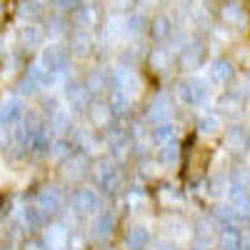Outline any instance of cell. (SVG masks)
<instances>
[{
    "label": "cell",
    "instance_id": "12",
    "mask_svg": "<svg viewBox=\"0 0 250 250\" xmlns=\"http://www.w3.org/2000/svg\"><path fill=\"white\" fill-rule=\"evenodd\" d=\"M113 228H115V213L113 210H103L93 220V235L98 240H105V238L113 235Z\"/></svg>",
    "mask_w": 250,
    "mask_h": 250
},
{
    "label": "cell",
    "instance_id": "2",
    "mask_svg": "<svg viewBox=\"0 0 250 250\" xmlns=\"http://www.w3.org/2000/svg\"><path fill=\"white\" fill-rule=\"evenodd\" d=\"M110 83H113V88L123 95H128L130 100L143 90V83L138 78V73L130 68V65H118L113 73H110Z\"/></svg>",
    "mask_w": 250,
    "mask_h": 250
},
{
    "label": "cell",
    "instance_id": "28",
    "mask_svg": "<svg viewBox=\"0 0 250 250\" xmlns=\"http://www.w3.org/2000/svg\"><path fill=\"white\" fill-rule=\"evenodd\" d=\"M125 35H140L145 28H148V18H145V13H130L125 15Z\"/></svg>",
    "mask_w": 250,
    "mask_h": 250
},
{
    "label": "cell",
    "instance_id": "48",
    "mask_svg": "<svg viewBox=\"0 0 250 250\" xmlns=\"http://www.w3.org/2000/svg\"><path fill=\"white\" fill-rule=\"evenodd\" d=\"M43 248H45L43 243H28V248H25V250H43Z\"/></svg>",
    "mask_w": 250,
    "mask_h": 250
},
{
    "label": "cell",
    "instance_id": "18",
    "mask_svg": "<svg viewBox=\"0 0 250 250\" xmlns=\"http://www.w3.org/2000/svg\"><path fill=\"white\" fill-rule=\"evenodd\" d=\"M20 45L28 48V50L40 48V45H43V28H40V25H33V23H28L23 30H20Z\"/></svg>",
    "mask_w": 250,
    "mask_h": 250
},
{
    "label": "cell",
    "instance_id": "23",
    "mask_svg": "<svg viewBox=\"0 0 250 250\" xmlns=\"http://www.w3.org/2000/svg\"><path fill=\"white\" fill-rule=\"evenodd\" d=\"M218 248L220 250H243V238L235 228H225V230L218 235Z\"/></svg>",
    "mask_w": 250,
    "mask_h": 250
},
{
    "label": "cell",
    "instance_id": "21",
    "mask_svg": "<svg viewBox=\"0 0 250 250\" xmlns=\"http://www.w3.org/2000/svg\"><path fill=\"white\" fill-rule=\"evenodd\" d=\"M108 145H110V150L123 155V153H128L130 150V135L120 130V128H110L108 130Z\"/></svg>",
    "mask_w": 250,
    "mask_h": 250
},
{
    "label": "cell",
    "instance_id": "33",
    "mask_svg": "<svg viewBox=\"0 0 250 250\" xmlns=\"http://www.w3.org/2000/svg\"><path fill=\"white\" fill-rule=\"evenodd\" d=\"M43 213H40L38 210V208L33 205H28V208H23V213H20V223H23L25 228H28V230H35V228H40V225H43Z\"/></svg>",
    "mask_w": 250,
    "mask_h": 250
},
{
    "label": "cell",
    "instance_id": "38",
    "mask_svg": "<svg viewBox=\"0 0 250 250\" xmlns=\"http://www.w3.org/2000/svg\"><path fill=\"white\" fill-rule=\"evenodd\" d=\"M150 68L158 70V73H165L170 68V55L168 50H153L150 53Z\"/></svg>",
    "mask_w": 250,
    "mask_h": 250
},
{
    "label": "cell",
    "instance_id": "8",
    "mask_svg": "<svg viewBox=\"0 0 250 250\" xmlns=\"http://www.w3.org/2000/svg\"><path fill=\"white\" fill-rule=\"evenodd\" d=\"M25 105L20 98H5L0 103V128H15V125L23 120Z\"/></svg>",
    "mask_w": 250,
    "mask_h": 250
},
{
    "label": "cell",
    "instance_id": "20",
    "mask_svg": "<svg viewBox=\"0 0 250 250\" xmlns=\"http://www.w3.org/2000/svg\"><path fill=\"white\" fill-rule=\"evenodd\" d=\"M88 115H90V125L93 128H105V125L110 123V105L108 103H93V105L88 108Z\"/></svg>",
    "mask_w": 250,
    "mask_h": 250
},
{
    "label": "cell",
    "instance_id": "22",
    "mask_svg": "<svg viewBox=\"0 0 250 250\" xmlns=\"http://www.w3.org/2000/svg\"><path fill=\"white\" fill-rule=\"evenodd\" d=\"M198 130L203 133V135H215V133H220L223 130V118L218 115V113H203L200 118H198Z\"/></svg>",
    "mask_w": 250,
    "mask_h": 250
},
{
    "label": "cell",
    "instance_id": "29",
    "mask_svg": "<svg viewBox=\"0 0 250 250\" xmlns=\"http://www.w3.org/2000/svg\"><path fill=\"white\" fill-rule=\"evenodd\" d=\"M170 28H173V23H170L168 15H155L153 23H150V35L155 40H165V38H170V33H173Z\"/></svg>",
    "mask_w": 250,
    "mask_h": 250
},
{
    "label": "cell",
    "instance_id": "30",
    "mask_svg": "<svg viewBox=\"0 0 250 250\" xmlns=\"http://www.w3.org/2000/svg\"><path fill=\"white\" fill-rule=\"evenodd\" d=\"M123 38H128L125 35V20L123 18H110L108 25H105V40H110V45H115Z\"/></svg>",
    "mask_w": 250,
    "mask_h": 250
},
{
    "label": "cell",
    "instance_id": "14",
    "mask_svg": "<svg viewBox=\"0 0 250 250\" xmlns=\"http://www.w3.org/2000/svg\"><path fill=\"white\" fill-rule=\"evenodd\" d=\"M62 95H65V100L70 103L73 110H83L88 103V90L80 85V83H65V90H62Z\"/></svg>",
    "mask_w": 250,
    "mask_h": 250
},
{
    "label": "cell",
    "instance_id": "31",
    "mask_svg": "<svg viewBox=\"0 0 250 250\" xmlns=\"http://www.w3.org/2000/svg\"><path fill=\"white\" fill-rule=\"evenodd\" d=\"M213 230H215L213 223H210V220H205V218L195 223V240H198L200 248H208V245L213 243V235H215Z\"/></svg>",
    "mask_w": 250,
    "mask_h": 250
},
{
    "label": "cell",
    "instance_id": "39",
    "mask_svg": "<svg viewBox=\"0 0 250 250\" xmlns=\"http://www.w3.org/2000/svg\"><path fill=\"white\" fill-rule=\"evenodd\" d=\"M228 188H230V180H228L225 175H215L210 183H208V193H210L213 198H223L228 193Z\"/></svg>",
    "mask_w": 250,
    "mask_h": 250
},
{
    "label": "cell",
    "instance_id": "45",
    "mask_svg": "<svg viewBox=\"0 0 250 250\" xmlns=\"http://www.w3.org/2000/svg\"><path fill=\"white\" fill-rule=\"evenodd\" d=\"M140 170H143V175H145V178H155V175L160 173V165H158V163H148V160H143V163H140Z\"/></svg>",
    "mask_w": 250,
    "mask_h": 250
},
{
    "label": "cell",
    "instance_id": "32",
    "mask_svg": "<svg viewBox=\"0 0 250 250\" xmlns=\"http://www.w3.org/2000/svg\"><path fill=\"white\" fill-rule=\"evenodd\" d=\"M178 158H180V148H178V143L163 145V148L158 150V163H160V165H165V168H173V165H178Z\"/></svg>",
    "mask_w": 250,
    "mask_h": 250
},
{
    "label": "cell",
    "instance_id": "40",
    "mask_svg": "<svg viewBox=\"0 0 250 250\" xmlns=\"http://www.w3.org/2000/svg\"><path fill=\"white\" fill-rule=\"evenodd\" d=\"M215 220H220V223H225L228 228H230V223L238 218V210H235V208L233 205H228V203H220L218 208H215Z\"/></svg>",
    "mask_w": 250,
    "mask_h": 250
},
{
    "label": "cell",
    "instance_id": "52",
    "mask_svg": "<svg viewBox=\"0 0 250 250\" xmlns=\"http://www.w3.org/2000/svg\"><path fill=\"white\" fill-rule=\"evenodd\" d=\"M0 13H3V10H0Z\"/></svg>",
    "mask_w": 250,
    "mask_h": 250
},
{
    "label": "cell",
    "instance_id": "1",
    "mask_svg": "<svg viewBox=\"0 0 250 250\" xmlns=\"http://www.w3.org/2000/svg\"><path fill=\"white\" fill-rule=\"evenodd\" d=\"M210 95V85H208V80L203 78H188L178 85V98L183 105H190V108H198L208 100Z\"/></svg>",
    "mask_w": 250,
    "mask_h": 250
},
{
    "label": "cell",
    "instance_id": "7",
    "mask_svg": "<svg viewBox=\"0 0 250 250\" xmlns=\"http://www.w3.org/2000/svg\"><path fill=\"white\" fill-rule=\"evenodd\" d=\"M170 113H173V103H170V95H155L150 100V105L148 110H145V120L153 123V125H163V123H168L170 120Z\"/></svg>",
    "mask_w": 250,
    "mask_h": 250
},
{
    "label": "cell",
    "instance_id": "37",
    "mask_svg": "<svg viewBox=\"0 0 250 250\" xmlns=\"http://www.w3.org/2000/svg\"><path fill=\"white\" fill-rule=\"evenodd\" d=\"M110 78L103 73V70H90V75H88V83H85V90L88 93H100L103 88H105V83H108Z\"/></svg>",
    "mask_w": 250,
    "mask_h": 250
},
{
    "label": "cell",
    "instance_id": "19",
    "mask_svg": "<svg viewBox=\"0 0 250 250\" xmlns=\"http://www.w3.org/2000/svg\"><path fill=\"white\" fill-rule=\"evenodd\" d=\"M70 50L75 55H80V58L88 55L93 50V35H90V30H75L70 35Z\"/></svg>",
    "mask_w": 250,
    "mask_h": 250
},
{
    "label": "cell",
    "instance_id": "41",
    "mask_svg": "<svg viewBox=\"0 0 250 250\" xmlns=\"http://www.w3.org/2000/svg\"><path fill=\"white\" fill-rule=\"evenodd\" d=\"M45 30H48V35H53V38L62 35V33L68 30L65 18H60V15H50V18H48V23H45Z\"/></svg>",
    "mask_w": 250,
    "mask_h": 250
},
{
    "label": "cell",
    "instance_id": "46",
    "mask_svg": "<svg viewBox=\"0 0 250 250\" xmlns=\"http://www.w3.org/2000/svg\"><path fill=\"white\" fill-rule=\"evenodd\" d=\"M150 250H175V243H170L168 238H165V240H155L150 245Z\"/></svg>",
    "mask_w": 250,
    "mask_h": 250
},
{
    "label": "cell",
    "instance_id": "25",
    "mask_svg": "<svg viewBox=\"0 0 250 250\" xmlns=\"http://www.w3.org/2000/svg\"><path fill=\"white\" fill-rule=\"evenodd\" d=\"M225 145L230 150H245V145H248V133L240 128V125H230L225 133Z\"/></svg>",
    "mask_w": 250,
    "mask_h": 250
},
{
    "label": "cell",
    "instance_id": "34",
    "mask_svg": "<svg viewBox=\"0 0 250 250\" xmlns=\"http://www.w3.org/2000/svg\"><path fill=\"white\" fill-rule=\"evenodd\" d=\"M70 150H73L70 140H65V138H58V140L50 145V153H48V155H50V160H62V163H65V160L73 155Z\"/></svg>",
    "mask_w": 250,
    "mask_h": 250
},
{
    "label": "cell",
    "instance_id": "50",
    "mask_svg": "<svg viewBox=\"0 0 250 250\" xmlns=\"http://www.w3.org/2000/svg\"><path fill=\"white\" fill-rule=\"evenodd\" d=\"M193 250H208V248H200V245H195V248H193Z\"/></svg>",
    "mask_w": 250,
    "mask_h": 250
},
{
    "label": "cell",
    "instance_id": "15",
    "mask_svg": "<svg viewBox=\"0 0 250 250\" xmlns=\"http://www.w3.org/2000/svg\"><path fill=\"white\" fill-rule=\"evenodd\" d=\"M150 243V233L145 225H135L128 230V235H125V248L128 250H145Z\"/></svg>",
    "mask_w": 250,
    "mask_h": 250
},
{
    "label": "cell",
    "instance_id": "9",
    "mask_svg": "<svg viewBox=\"0 0 250 250\" xmlns=\"http://www.w3.org/2000/svg\"><path fill=\"white\" fill-rule=\"evenodd\" d=\"M235 75V68H233V62L230 60H215L210 68H208V85H228V83L233 80Z\"/></svg>",
    "mask_w": 250,
    "mask_h": 250
},
{
    "label": "cell",
    "instance_id": "49",
    "mask_svg": "<svg viewBox=\"0 0 250 250\" xmlns=\"http://www.w3.org/2000/svg\"><path fill=\"white\" fill-rule=\"evenodd\" d=\"M55 8H78V3H55Z\"/></svg>",
    "mask_w": 250,
    "mask_h": 250
},
{
    "label": "cell",
    "instance_id": "27",
    "mask_svg": "<svg viewBox=\"0 0 250 250\" xmlns=\"http://www.w3.org/2000/svg\"><path fill=\"white\" fill-rule=\"evenodd\" d=\"M73 20L80 30H90L93 23H95V8L93 5H78L75 13H73Z\"/></svg>",
    "mask_w": 250,
    "mask_h": 250
},
{
    "label": "cell",
    "instance_id": "16",
    "mask_svg": "<svg viewBox=\"0 0 250 250\" xmlns=\"http://www.w3.org/2000/svg\"><path fill=\"white\" fill-rule=\"evenodd\" d=\"M178 135H180V128H178V125H173V123H163V125H155V130L150 133V140L163 148V145L175 143Z\"/></svg>",
    "mask_w": 250,
    "mask_h": 250
},
{
    "label": "cell",
    "instance_id": "3",
    "mask_svg": "<svg viewBox=\"0 0 250 250\" xmlns=\"http://www.w3.org/2000/svg\"><path fill=\"white\" fill-rule=\"evenodd\" d=\"M95 178H98V185L105 193H115L120 188V180H123L115 160H110V158H100L95 163Z\"/></svg>",
    "mask_w": 250,
    "mask_h": 250
},
{
    "label": "cell",
    "instance_id": "4",
    "mask_svg": "<svg viewBox=\"0 0 250 250\" xmlns=\"http://www.w3.org/2000/svg\"><path fill=\"white\" fill-rule=\"evenodd\" d=\"M70 205H73L75 215H98V210H100V195L93 190V188H80V190L73 193Z\"/></svg>",
    "mask_w": 250,
    "mask_h": 250
},
{
    "label": "cell",
    "instance_id": "36",
    "mask_svg": "<svg viewBox=\"0 0 250 250\" xmlns=\"http://www.w3.org/2000/svg\"><path fill=\"white\" fill-rule=\"evenodd\" d=\"M220 110H225V113H238L240 110V105H243V95H240V90H233V93H225L223 98H220Z\"/></svg>",
    "mask_w": 250,
    "mask_h": 250
},
{
    "label": "cell",
    "instance_id": "13",
    "mask_svg": "<svg viewBox=\"0 0 250 250\" xmlns=\"http://www.w3.org/2000/svg\"><path fill=\"white\" fill-rule=\"evenodd\" d=\"M200 62H203V45L198 40H193V43H188L183 48L180 65H183V70H195V68H200Z\"/></svg>",
    "mask_w": 250,
    "mask_h": 250
},
{
    "label": "cell",
    "instance_id": "35",
    "mask_svg": "<svg viewBox=\"0 0 250 250\" xmlns=\"http://www.w3.org/2000/svg\"><path fill=\"white\" fill-rule=\"evenodd\" d=\"M108 105H110V113H113V115L123 118L125 113L130 110V98H128V95H123V93H118V90H113Z\"/></svg>",
    "mask_w": 250,
    "mask_h": 250
},
{
    "label": "cell",
    "instance_id": "47",
    "mask_svg": "<svg viewBox=\"0 0 250 250\" xmlns=\"http://www.w3.org/2000/svg\"><path fill=\"white\" fill-rule=\"evenodd\" d=\"M243 90L245 93H250V70L245 73V78H243V88H240V95H243Z\"/></svg>",
    "mask_w": 250,
    "mask_h": 250
},
{
    "label": "cell",
    "instance_id": "11",
    "mask_svg": "<svg viewBox=\"0 0 250 250\" xmlns=\"http://www.w3.org/2000/svg\"><path fill=\"white\" fill-rule=\"evenodd\" d=\"M70 243V235L65 230V225H50L45 228V233H43V245L48 250H65Z\"/></svg>",
    "mask_w": 250,
    "mask_h": 250
},
{
    "label": "cell",
    "instance_id": "6",
    "mask_svg": "<svg viewBox=\"0 0 250 250\" xmlns=\"http://www.w3.org/2000/svg\"><path fill=\"white\" fill-rule=\"evenodd\" d=\"M35 208L43 215L58 213L60 208H62V190H60L58 185H45L43 190H38V195H35Z\"/></svg>",
    "mask_w": 250,
    "mask_h": 250
},
{
    "label": "cell",
    "instance_id": "10",
    "mask_svg": "<svg viewBox=\"0 0 250 250\" xmlns=\"http://www.w3.org/2000/svg\"><path fill=\"white\" fill-rule=\"evenodd\" d=\"M163 230L168 235L170 243H188L190 240V225L180 218H165L163 220Z\"/></svg>",
    "mask_w": 250,
    "mask_h": 250
},
{
    "label": "cell",
    "instance_id": "17",
    "mask_svg": "<svg viewBox=\"0 0 250 250\" xmlns=\"http://www.w3.org/2000/svg\"><path fill=\"white\" fill-rule=\"evenodd\" d=\"M85 170H88V160H85V155H70L65 163H62V175H65L68 180H78V178H83V175H85Z\"/></svg>",
    "mask_w": 250,
    "mask_h": 250
},
{
    "label": "cell",
    "instance_id": "42",
    "mask_svg": "<svg viewBox=\"0 0 250 250\" xmlns=\"http://www.w3.org/2000/svg\"><path fill=\"white\" fill-rule=\"evenodd\" d=\"M128 205H130V210H135V208H143L145 200H148V195H145V190H140V188H133V190H128Z\"/></svg>",
    "mask_w": 250,
    "mask_h": 250
},
{
    "label": "cell",
    "instance_id": "43",
    "mask_svg": "<svg viewBox=\"0 0 250 250\" xmlns=\"http://www.w3.org/2000/svg\"><path fill=\"white\" fill-rule=\"evenodd\" d=\"M160 200H163V205H180L183 203V198H180V193L175 190V188H163L160 190Z\"/></svg>",
    "mask_w": 250,
    "mask_h": 250
},
{
    "label": "cell",
    "instance_id": "24",
    "mask_svg": "<svg viewBox=\"0 0 250 250\" xmlns=\"http://www.w3.org/2000/svg\"><path fill=\"white\" fill-rule=\"evenodd\" d=\"M48 128H50L53 133H65V130H70V110H65V108L50 110V123H48Z\"/></svg>",
    "mask_w": 250,
    "mask_h": 250
},
{
    "label": "cell",
    "instance_id": "26",
    "mask_svg": "<svg viewBox=\"0 0 250 250\" xmlns=\"http://www.w3.org/2000/svg\"><path fill=\"white\" fill-rule=\"evenodd\" d=\"M223 20L230 28H245V10L238 5V3H230V5H225L223 8Z\"/></svg>",
    "mask_w": 250,
    "mask_h": 250
},
{
    "label": "cell",
    "instance_id": "44",
    "mask_svg": "<svg viewBox=\"0 0 250 250\" xmlns=\"http://www.w3.org/2000/svg\"><path fill=\"white\" fill-rule=\"evenodd\" d=\"M43 10V3H20L18 5V15L20 18H33Z\"/></svg>",
    "mask_w": 250,
    "mask_h": 250
},
{
    "label": "cell",
    "instance_id": "5",
    "mask_svg": "<svg viewBox=\"0 0 250 250\" xmlns=\"http://www.w3.org/2000/svg\"><path fill=\"white\" fill-rule=\"evenodd\" d=\"M40 65H43L48 73L58 75L68 68V50L62 48V45H48L43 53H40Z\"/></svg>",
    "mask_w": 250,
    "mask_h": 250
},
{
    "label": "cell",
    "instance_id": "51",
    "mask_svg": "<svg viewBox=\"0 0 250 250\" xmlns=\"http://www.w3.org/2000/svg\"><path fill=\"white\" fill-rule=\"evenodd\" d=\"M3 43H5V40H3V38H0V48H3Z\"/></svg>",
    "mask_w": 250,
    "mask_h": 250
}]
</instances>
